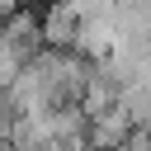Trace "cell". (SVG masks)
<instances>
[{"instance_id": "cell-1", "label": "cell", "mask_w": 151, "mask_h": 151, "mask_svg": "<svg viewBox=\"0 0 151 151\" xmlns=\"http://www.w3.org/2000/svg\"><path fill=\"white\" fill-rule=\"evenodd\" d=\"M127 132H132V118H127L123 104H113L109 113H94L90 118V146H99V151H118L127 142Z\"/></svg>"}, {"instance_id": "cell-2", "label": "cell", "mask_w": 151, "mask_h": 151, "mask_svg": "<svg viewBox=\"0 0 151 151\" xmlns=\"http://www.w3.org/2000/svg\"><path fill=\"white\" fill-rule=\"evenodd\" d=\"M80 151H99V146H80Z\"/></svg>"}, {"instance_id": "cell-3", "label": "cell", "mask_w": 151, "mask_h": 151, "mask_svg": "<svg viewBox=\"0 0 151 151\" xmlns=\"http://www.w3.org/2000/svg\"><path fill=\"white\" fill-rule=\"evenodd\" d=\"M146 132H151V127H146Z\"/></svg>"}]
</instances>
